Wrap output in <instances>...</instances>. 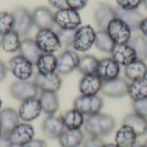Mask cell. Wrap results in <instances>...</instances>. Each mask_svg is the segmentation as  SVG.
<instances>
[{
    "instance_id": "1",
    "label": "cell",
    "mask_w": 147,
    "mask_h": 147,
    "mask_svg": "<svg viewBox=\"0 0 147 147\" xmlns=\"http://www.w3.org/2000/svg\"><path fill=\"white\" fill-rule=\"evenodd\" d=\"M116 126L115 118L110 114L98 113L95 115L85 117L84 129L90 135V137L103 138L110 135Z\"/></svg>"
},
{
    "instance_id": "2",
    "label": "cell",
    "mask_w": 147,
    "mask_h": 147,
    "mask_svg": "<svg viewBox=\"0 0 147 147\" xmlns=\"http://www.w3.org/2000/svg\"><path fill=\"white\" fill-rule=\"evenodd\" d=\"M9 72L19 81H29L34 73V64L29 60L18 54L9 60L8 62Z\"/></svg>"
},
{
    "instance_id": "3",
    "label": "cell",
    "mask_w": 147,
    "mask_h": 147,
    "mask_svg": "<svg viewBox=\"0 0 147 147\" xmlns=\"http://www.w3.org/2000/svg\"><path fill=\"white\" fill-rule=\"evenodd\" d=\"M73 106V109L81 112L85 117H88L101 113L103 100L98 95H80L74 100Z\"/></svg>"
},
{
    "instance_id": "4",
    "label": "cell",
    "mask_w": 147,
    "mask_h": 147,
    "mask_svg": "<svg viewBox=\"0 0 147 147\" xmlns=\"http://www.w3.org/2000/svg\"><path fill=\"white\" fill-rule=\"evenodd\" d=\"M96 32L92 26H81L75 30L73 40V50L76 52H85L90 50L95 42Z\"/></svg>"
},
{
    "instance_id": "5",
    "label": "cell",
    "mask_w": 147,
    "mask_h": 147,
    "mask_svg": "<svg viewBox=\"0 0 147 147\" xmlns=\"http://www.w3.org/2000/svg\"><path fill=\"white\" fill-rule=\"evenodd\" d=\"M34 40L42 53H54L61 49L58 33L53 29L39 30Z\"/></svg>"
},
{
    "instance_id": "6",
    "label": "cell",
    "mask_w": 147,
    "mask_h": 147,
    "mask_svg": "<svg viewBox=\"0 0 147 147\" xmlns=\"http://www.w3.org/2000/svg\"><path fill=\"white\" fill-rule=\"evenodd\" d=\"M55 26L59 27V29L63 30H76L81 27V17L79 11L72 10L70 8L59 9L54 13Z\"/></svg>"
},
{
    "instance_id": "7",
    "label": "cell",
    "mask_w": 147,
    "mask_h": 147,
    "mask_svg": "<svg viewBox=\"0 0 147 147\" xmlns=\"http://www.w3.org/2000/svg\"><path fill=\"white\" fill-rule=\"evenodd\" d=\"M13 15V31L20 37H27L33 27L32 12L23 7L16 8L12 11Z\"/></svg>"
},
{
    "instance_id": "8",
    "label": "cell",
    "mask_w": 147,
    "mask_h": 147,
    "mask_svg": "<svg viewBox=\"0 0 147 147\" xmlns=\"http://www.w3.org/2000/svg\"><path fill=\"white\" fill-rule=\"evenodd\" d=\"M107 33L110 34L115 44L129 43L132 39V30L125 22L118 18L113 19L106 28Z\"/></svg>"
},
{
    "instance_id": "9",
    "label": "cell",
    "mask_w": 147,
    "mask_h": 147,
    "mask_svg": "<svg viewBox=\"0 0 147 147\" xmlns=\"http://www.w3.org/2000/svg\"><path fill=\"white\" fill-rule=\"evenodd\" d=\"M9 92H10V95L15 100L22 102V101H26L29 98L37 97L39 90H38L37 85L34 84V82L17 80L10 85Z\"/></svg>"
},
{
    "instance_id": "10",
    "label": "cell",
    "mask_w": 147,
    "mask_h": 147,
    "mask_svg": "<svg viewBox=\"0 0 147 147\" xmlns=\"http://www.w3.org/2000/svg\"><path fill=\"white\" fill-rule=\"evenodd\" d=\"M119 73H121V65L112 57L98 60L96 74L103 82H109L117 79L119 78Z\"/></svg>"
},
{
    "instance_id": "11",
    "label": "cell",
    "mask_w": 147,
    "mask_h": 147,
    "mask_svg": "<svg viewBox=\"0 0 147 147\" xmlns=\"http://www.w3.org/2000/svg\"><path fill=\"white\" fill-rule=\"evenodd\" d=\"M79 60H80V57L78 52L66 49L63 52H61V54L58 57L57 72L60 75H66V74L72 73L78 67Z\"/></svg>"
},
{
    "instance_id": "12",
    "label": "cell",
    "mask_w": 147,
    "mask_h": 147,
    "mask_svg": "<svg viewBox=\"0 0 147 147\" xmlns=\"http://www.w3.org/2000/svg\"><path fill=\"white\" fill-rule=\"evenodd\" d=\"M41 113H42V107L39 101V97H33V98L22 101L18 110L20 121L27 122V123L37 119L41 115Z\"/></svg>"
},
{
    "instance_id": "13",
    "label": "cell",
    "mask_w": 147,
    "mask_h": 147,
    "mask_svg": "<svg viewBox=\"0 0 147 147\" xmlns=\"http://www.w3.org/2000/svg\"><path fill=\"white\" fill-rule=\"evenodd\" d=\"M34 84L41 92L57 93L62 85V79L58 72L51 74H42L38 72L34 76Z\"/></svg>"
},
{
    "instance_id": "14",
    "label": "cell",
    "mask_w": 147,
    "mask_h": 147,
    "mask_svg": "<svg viewBox=\"0 0 147 147\" xmlns=\"http://www.w3.org/2000/svg\"><path fill=\"white\" fill-rule=\"evenodd\" d=\"M9 137L15 146H22L34 138V128L30 123L20 122L9 133Z\"/></svg>"
},
{
    "instance_id": "15",
    "label": "cell",
    "mask_w": 147,
    "mask_h": 147,
    "mask_svg": "<svg viewBox=\"0 0 147 147\" xmlns=\"http://www.w3.org/2000/svg\"><path fill=\"white\" fill-rule=\"evenodd\" d=\"M129 83L126 79L117 78L115 80L109 82H103V86L101 92L107 97L112 98H121L127 95Z\"/></svg>"
},
{
    "instance_id": "16",
    "label": "cell",
    "mask_w": 147,
    "mask_h": 147,
    "mask_svg": "<svg viewBox=\"0 0 147 147\" xmlns=\"http://www.w3.org/2000/svg\"><path fill=\"white\" fill-rule=\"evenodd\" d=\"M42 133L45 137L55 140L59 138L62 133L65 131V127L63 124V121L61 116L54 115H47L42 123Z\"/></svg>"
},
{
    "instance_id": "17",
    "label": "cell",
    "mask_w": 147,
    "mask_h": 147,
    "mask_svg": "<svg viewBox=\"0 0 147 147\" xmlns=\"http://www.w3.org/2000/svg\"><path fill=\"white\" fill-rule=\"evenodd\" d=\"M115 18H116L115 8H113L106 2L97 3L95 10H94V20H95V23L98 27V29L106 30L109 23Z\"/></svg>"
},
{
    "instance_id": "18",
    "label": "cell",
    "mask_w": 147,
    "mask_h": 147,
    "mask_svg": "<svg viewBox=\"0 0 147 147\" xmlns=\"http://www.w3.org/2000/svg\"><path fill=\"white\" fill-rule=\"evenodd\" d=\"M33 26L39 30L53 29L55 26L54 13L51 9L47 7H38L32 11Z\"/></svg>"
},
{
    "instance_id": "19",
    "label": "cell",
    "mask_w": 147,
    "mask_h": 147,
    "mask_svg": "<svg viewBox=\"0 0 147 147\" xmlns=\"http://www.w3.org/2000/svg\"><path fill=\"white\" fill-rule=\"evenodd\" d=\"M103 86V81L97 74L83 75L79 82V92L81 95H97Z\"/></svg>"
},
{
    "instance_id": "20",
    "label": "cell",
    "mask_w": 147,
    "mask_h": 147,
    "mask_svg": "<svg viewBox=\"0 0 147 147\" xmlns=\"http://www.w3.org/2000/svg\"><path fill=\"white\" fill-rule=\"evenodd\" d=\"M111 54H112V58L115 60L119 65L124 66V67L131 64L135 60H137L136 53L129 43L115 44Z\"/></svg>"
},
{
    "instance_id": "21",
    "label": "cell",
    "mask_w": 147,
    "mask_h": 147,
    "mask_svg": "<svg viewBox=\"0 0 147 147\" xmlns=\"http://www.w3.org/2000/svg\"><path fill=\"white\" fill-rule=\"evenodd\" d=\"M19 54L27 60H29L30 62H32L36 65L37 61L42 54V51L38 47L34 39L24 38L23 40H21V44L19 48Z\"/></svg>"
},
{
    "instance_id": "22",
    "label": "cell",
    "mask_w": 147,
    "mask_h": 147,
    "mask_svg": "<svg viewBox=\"0 0 147 147\" xmlns=\"http://www.w3.org/2000/svg\"><path fill=\"white\" fill-rule=\"evenodd\" d=\"M20 123V117L18 112L11 107L3 109L0 112V126L5 134H9L16 126Z\"/></svg>"
},
{
    "instance_id": "23",
    "label": "cell",
    "mask_w": 147,
    "mask_h": 147,
    "mask_svg": "<svg viewBox=\"0 0 147 147\" xmlns=\"http://www.w3.org/2000/svg\"><path fill=\"white\" fill-rule=\"evenodd\" d=\"M115 11H116V18L123 20L132 31L140 30V22L144 19V17L138 10H123L117 7L115 8Z\"/></svg>"
},
{
    "instance_id": "24",
    "label": "cell",
    "mask_w": 147,
    "mask_h": 147,
    "mask_svg": "<svg viewBox=\"0 0 147 147\" xmlns=\"http://www.w3.org/2000/svg\"><path fill=\"white\" fill-rule=\"evenodd\" d=\"M137 135L128 126L122 125L115 134V145L117 147H134L137 144Z\"/></svg>"
},
{
    "instance_id": "25",
    "label": "cell",
    "mask_w": 147,
    "mask_h": 147,
    "mask_svg": "<svg viewBox=\"0 0 147 147\" xmlns=\"http://www.w3.org/2000/svg\"><path fill=\"white\" fill-rule=\"evenodd\" d=\"M122 125L128 126L135 132L137 136H143L147 133V119L136 113H129L123 118Z\"/></svg>"
},
{
    "instance_id": "26",
    "label": "cell",
    "mask_w": 147,
    "mask_h": 147,
    "mask_svg": "<svg viewBox=\"0 0 147 147\" xmlns=\"http://www.w3.org/2000/svg\"><path fill=\"white\" fill-rule=\"evenodd\" d=\"M58 140L61 147H79L84 142V133L81 129H65Z\"/></svg>"
},
{
    "instance_id": "27",
    "label": "cell",
    "mask_w": 147,
    "mask_h": 147,
    "mask_svg": "<svg viewBox=\"0 0 147 147\" xmlns=\"http://www.w3.org/2000/svg\"><path fill=\"white\" fill-rule=\"evenodd\" d=\"M125 78L129 81H136L147 78V64L142 60H135L124 69Z\"/></svg>"
},
{
    "instance_id": "28",
    "label": "cell",
    "mask_w": 147,
    "mask_h": 147,
    "mask_svg": "<svg viewBox=\"0 0 147 147\" xmlns=\"http://www.w3.org/2000/svg\"><path fill=\"white\" fill-rule=\"evenodd\" d=\"M39 101L42 112L47 115H54L59 110V97L54 92H41Z\"/></svg>"
},
{
    "instance_id": "29",
    "label": "cell",
    "mask_w": 147,
    "mask_h": 147,
    "mask_svg": "<svg viewBox=\"0 0 147 147\" xmlns=\"http://www.w3.org/2000/svg\"><path fill=\"white\" fill-rule=\"evenodd\" d=\"M61 118L63 121L65 129H81L85 122V116L75 109L66 111Z\"/></svg>"
},
{
    "instance_id": "30",
    "label": "cell",
    "mask_w": 147,
    "mask_h": 147,
    "mask_svg": "<svg viewBox=\"0 0 147 147\" xmlns=\"http://www.w3.org/2000/svg\"><path fill=\"white\" fill-rule=\"evenodd\" d=\"M58 57L54 53H42L36 63L38 72L42 74H51L57 72Z\"/></svg>"
},
{
    "instance_id": "31",
    "label": "cell",
    "mask_w": 147,
    "mask_h": 147,
    "mask_svg": "<svg viewBox=\"0 0 147 147\" xmlns=\"http://www.w3.org/2000/svg\"><path fill=\"white\" fill-rule=\"evenodd\" d=\"M127 95L132 98V101L147 98V78L131 82L128 85Z\"/></svg>"
},
{
    "instance_id": "32",
    "label": "cell",
    "mask_w": 147,
    "mask_h": 147,
    "mask_svg": "<svg viewBox=\"0 0 147 147\" xmlns=\"http://www.w3.org/2000/svg\"><path fill=\"white\" fill-rule=\"evenodd\" d=\"M20 38L21 37L13 30L8 32L0 39L1 40V48L7 53H15V52L19 51V48L21 44Z\"/></svg>"
},
{
    "instance_id": "33",
    "label": "cell",
    "mask_w": 147,
    "mask_h": 147,
    "mask_svg": "<svg viewBox=\"0 0 147 147\" xmlns=\"http://www.w3.org/2000/svg\"><path fill=\"white\" fill-rule=\"evenodd\" d=\"M97 66H98V59H96L94 55L86 54V55L80 57L79 64H78L76 70H78L80 73L83 74V75L96 74Z\"/></svg>"
},
{
    "instance_id": "34",
    "label": "cell",
    "mask_w": 147,
    "mask_h": 147,
    "mask_svg": "<svg viewBox=\"0 0 147 147\" xmlns=\"http://www.w3.org/2000/svg\"><path fill=\"white\" fill-rule=\"evenodd\" d=\"M94 45L100 50L101 52H105V53H112L115 43L110 37V34L107 33L106 30H98L96 32L95 36V42Z\"/></svg>"
},
{
    "instance_id": "35",
    "label": "cell",
    "mask_w": 147,
    "mask_h": 147,
    "mask_svg": "<svg viewBox=\"0 0 147 147\" xmlns=\"http://www.w3.org/2000/svg\"><path fill=\"white\" fill-rule=\"evenodd\" d=\"M129 44L136 53L137 60L147 61V38L144 36H135L131 39Z\"/></svg>"
},
{
    "instance_id": "36",
    "label": "cell",
    "mask_w": 147,
    "mask_h": 147,
    "mask_svg": "<svg viewBox=\"0 0 147 147\" xmlns=\"http://www.w3.org/2000/svg\"><path fill=\"white\" fill-rule=\"evenodd\" d=\"M13 30V15L12 12H0V37Z\"/></svg>"
},
{
    "instance_id": "37",
    "label": "cell",
    "mask_w": 147,
    "mask_h": 147,
    "mask_svg": "<svg viewBox=\"0 0 147 147\" xmlns=\"http://www.w3.org/2000/svg\"><path fill=\"white\" fill-rule=\"evenodd\" d=\"M57 33H58V37H59V41H60V44H61V48H64V49L66 50L69 47H72L75 30L59 29V31H58Z\"/></svg>"
},
{
    "instance_id": "38",
    "label": "cell",
    "mask_w": 147,
    "mask_h": 147,
    "mask_svg": "<svg viewBox=\"0 0 147 147\" xmlns=\"http://www.w3.org/2000/svg\"><path fill=\"white\" fill-rule=\"evenodd\" d=\"M118 8L123 10H137L143 3V0H115Z\"/></svg>"
},
{
    "instance_id": "39",
    "label": "cell",
    "mask_w": 147,
    "mask_h": 147,
    "mask_svg": "<svg viewBox=\"0 0 147 147\" xmlns=\"http://www.w3.org/2000/svg\"><path fill=\"white\" fill-rule=\"evenodd\" d=\"M133 111L134 113L147 119V98L133 101Z\"/></svg>"
},
{
    "instance_id": "40",
    "label": "cell",
    "mask_w": 147,
    "mask_h": 147,
    "mask_svg": "<svg viewBox=\"0 0 147 147\" xmlns=\"http://www.w3.org/2000/svg\"><path fill=\"white\" fill-rule=\"evenodd\" d=\"M88 2V0H66V7L75 11H80L85 8Z\"/></svg>"
},
{
    "instance_id": "41",
    "label": "cell",
    "mask_w": 147,
    "mask_h": 147,
    "mask_svg": "<svg viewBox=\"0 0 147 147\" xmlns=\"http://www.w3.org/2000/svg\"><path fill=\"white\" fill-rule=\"evenodd\" d=\"M104 142L102 138H97V137H90L88 140L84 142L82 147H102Z\"/></svg>"
},
{
    "instance_id": "42",
    "label": "cell",
    "mask_w": 147,
    "mask_h": 147,
    "mask_svg": "<svg viewBox=\"0 0 147 147\" xmlns=\"http://www.w3.org/2000/svg\"><path fill=\"white\" fill-rule=\"evenodd\" d=\"M19 147H48V144L43 140H36V138H33L32 140H30L28 143H26L24 145Z\"/></svg>"
},
{
    "instance_id": "43",
    "label": "cell",
    "mask_w": 147,
    "mask_h": 147,
    "mask_svg": "<svg viewBox=\"0 0 147 147\" xmlns=\"http://www.w3.org/2000/svg\"><path fill=\"white\" fill-rule=\"evenodd\" d=\"M0 147H15L9 137V134L2 133L0 135Z\"/></svg>"
},
{
    "instance_id": "44",
    "label": "cell",
    "mask_w": 147,
    "mask_h": 147,
    "mask_svg": "<svg viewBox=\"0 0 147 147\" xmlns=\"http://www.w3.org/2000/svg\"><path fill=\"white\" fill-rule=\"evenodd\" d=\"M8 65L2 61L0 60V83L2 81H5V79L7 78V74H8Z\"/></svg>"
},
{
    "instance_id": "45",
    "label": "cell",
    "mask_w": 147,
    "mask_h": 147,
    "mask_svg": "<svg viewBox=\"0 0 147 147\" xmlns=\"http://www.w3.org/2000/svg\"><path fill=\"white\" fill-rule=\"evenodd\" d=\"M49 3L55 9H63L66 8V0H49Z\"/></svg>"
},
{
    "instance_id": "46",
    "label": "cell",
    "mask_w": 147,
    "mask_h": 147,
    "mask_svg": "<svg viewBox=\"0 0 147 147\" xmlns=\"http://www.w3.org/2000/svg\"><path fill=\"white\" fill-rule=\"evenodd\" d=\"M140 31L142 32V36H144L145 38H147V17L144 18L140 26Z\"/></svg>"
},
{
    "instance_id": "47",
    "label": "cell",
    "mask_w": 147,
    "mask_h": 147,
    "mask_svg": "<svg viewBox=\"0 0 147 147\" xmlns=\"http://www.w3.org/2000/svg\"><path fill=\"white\" fill-rule=\"evenodd\" d=\"M102 147H117V146H116L114 143H107V144H105V143H104Z\"/></svg>"
},
{
    "instance_id": "48",
    "label": "cell",
    "mask_w": 147,
    "mask_h": 147,
    "mask_svg": "<svg viewBox=\"0 0 147 147\" xmlns=\"http://www.w3.org/2000/svg\"><path fill=\"white\" fill-rule=\"evenodd\" d=\"M143 3H144V6H145V8H146L147 10V0H143Z\"/></svg>"
},
{
    "instance_id": "49",
    "label": "cell",
    "mask_w": 147,
    "mask_h": 147,
    "mask_svg": "<svg viewBox=\"0 0 147 147\" xmlns=\"http://www.w3.org/2000/svg\"><path fill=\"white\" fill-rule=\"evenodd\" d=\"M134 147H144V145H142V144H138V143H137Z\"/></svg>"
},
{
    "instance_id": "50",
    "label": "cell",
    "mask_w": 147,
    "mask_h": 147,
    "mask_svg": "<svg viewBox=\"0 0 147 147\" xmlns=\"http://www.w3.org/2000/svg\"><path fill=\"white\" fill-rule=\"evenodd\" d=\"M1 106H2V101H1V98H0V112H1Z\"/></svg>"
},
{
    "instance_id": "51",
    "label": "cell",
    "mask_w": 147,
    "mask_h": 147,
    "mask_svg": "<svg viewBox=\"0 0 147 147\" xmlns=\"http://www.w3.org/2000/svg\"><path fill=\"white\" fill-rule=\"evenodd\" d=\"M144 147H147V140H146V142L144 143Z\"/></svg>"
},
{
    "instance_id": "52",
    "label": "cell",
    "mask_w": 147,
    "mask_h": 147,
    "mask_svg": "<svg viewBox=\"0 0 147 147\" xmlns=\"http://www.w3.org/2000/svg\"><path fill=\"white\" fill-rule=\"evenodd\" d=\"M2 134V131H1V126H0V135Z\"/></svg>"
},
{
    "instance_id": "53",
    "label": "cell",
    "mask_w": 147,
    "mask_h": 147,
    "mask_svg": "<svg viewBox=\"0 0 147 147\" xmlns=\"http://www.w3.org/2000/svg\"><path fill=\"white\" fill-rule=\"evenodd\" d=\"M0 48H1V40H0Z\"/></svg>"
}]
</instances>
